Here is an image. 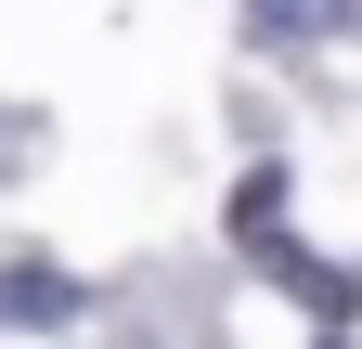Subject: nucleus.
<instances>
[{
  "label": "nucleus",
  "mask_w": 362,
  "mask_h": 349,
  "mask_svg": "<svg viewBox=\"0 0 362 349\" xmlns=\"http://www.w3.org/2000/svg\"><path fill=\"white\" fill-rule=\"evenodd\" d=\"M65 311H78L65 272H39V259H26V272H0V324H65Z\"/></svg>",
  "instance_id": "nucleus-1"
},
{
  "label": "nucleus",
  "mask_w": 362,
  "mask_h": 349,
  "mask_svg": "<svg viewBox=\"0 0 362 349\" xmlns=\"http://www.w3.org/2000/svg\"><path fill=\"white\" fill-rule=\"evenodd\" d=\"M246 26L259 39H324V26H349V0H246Z\"/></svg>",
  "instance_id": "nucleus-2"
},
{
  "label": "nucleus",
  "mask_w": 362,
  "mask_h": 349,
  "mask_svg": "<svg viewBox=\"0 0 362 349\" xmlns=\"http://www.w3.org/2000/svg\"><path fill=\"white\" fill-rule=\"evenodd\" d=\"M272 220H285V168H246L233 182V233H272Z\"/></svg>",
  "instance_id": "nucleus-3"
},
{
  "label": "nucleus",
  "mask_w": 362,
  "mask_h": 349,
  "mask_svg": "<svg viewBox=\"0 0 362 349\" xmlns=\"http://www.w3.org/2000/svg\"><path fill=\"white\" fill-rule=\"evenodd\" d=\"M13 155H39V117H13V104H0V182H13Z\"/></svg>",
  "instance_id": "nucleus-4"
}]
</instances>
